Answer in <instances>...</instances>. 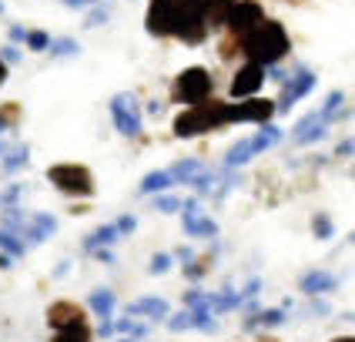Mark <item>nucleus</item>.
<instances>
[{
  "mask_svg": "<svg viewBox=\"0 0 355 342\" xmlns=\"http://www.w3.org/2000/svg\"><path fill=\"white\" fill-rule=\"evenodd\" d=\"M184 272H188V279H201V275L208 272V262H195V265H188Z\"/></svg>",
  "mask_w": 355,
  "mask_h": 342,
  "instance_id": "ea45409f",
  "label": "nucleus"
},
{
  "mask_svg": "<svg viewBox=\"0 0 355 342\" xmlns=\"http://www.w3.org/2000/svg\"><path fill=\"white\" fill-rule=\"evenodd\" d=\"M64 3H67V7H78V10H84V7H91L94 0H64Z\"/></svg>",
  "mask_w": 355,
  "mask_h": 342,
  "instance_id": "37998d69",
  "label": "nucleus"
},
{
  "mask_svg": "<svg viewBox=\"0 0 355 342\" xmlns=\"http://www.w3.org/2000/svg\"><path fill=\"white\" fill-rule=\"evenodd\" d=\"M7 151H10V144H7V141H0V158H3Z\"/></svg>",
  "mask_w": 355,
  "mask_h": 342,
  "instance_id": "603ef678",
  "label": "nucleus"
},
{
  "mask_svg": "<svg viewBox=\"0 0 355 342\" xmlns=\"http://www.w3.org/2000/svg\"><path fill=\"white\" fill-rule=\"evenodd\" d=\"M201 171H205V164H201V161H195V158H188V161H178L168 175H171V181H178V185H191Z\"/></svg>",
  "mask_w": 355,
  "mask_h": 342,
  "instance_id": "a211bd4d",
  "label": "nucleus"
},
{
  "mask_svg": "<svg viewBox=\"0 0 355 342\" xmlns=\"http://www.w3.org/2000/svg\"><path fill=\"white\" fill-rule=\"evenodd\" d=\"M252 155H255V148H252V141H238L235 148L228 151V158H225V164H228V168H238V164H245V161H252Z\"/></svg>",
  "mask_w": 355,
  "mask_h": 342,
  "instance_id": "393cba45",
  "label": "nucleus"
},
{
  "mask_svg": "<svg viewBox=\"0 0 355 342\" xmlns=\"http://www.w3.org/2000/svg\"><path fill=\"white\" fill-rule=\"evenodd\" d=\"M24 40H27V47H31V51H47V44H51V37H47L44 31H31Z\"/></svg>",
  "mask_w": 355,
  "mask_h": 342,
  "instance_id": "2f4dec72",
  "label": "nucleus"
},
{
  "mask_svg": "<svg viewBox=\"0 0 355 342\" xmlns=\"http://www.w3.org/2000/svg\"><path fill=\"white\" fill-rule=\"evenodd\" d=\"M338 155H352V141H349V138L338 144Z\"/></svg>",
  "mask_w": 355,
  "mask_h": 342,
  "instance_id": "a18cd8bd",
  "label": "nucleus"
},
{
  "mask_svg": "<svg viewBox=\"0 0 355 342\" xmlns=\"http://www.w3.org/2000/svg\"><path fill=\"white\" fill-rule=\"evenodd\" d=\"M225 124H228V104L225 101H201L175 118V135L178 138H198V135L218 131Z\"/></svg>",
  "mask_w": 355,
  "mask_h": 342,
  "instance_id": "7ed1b4c3",
  "label": "nucleus"
},
{
  "mask_svg": "<svg viewBox=\"0 0 355 342\" xmlns=\"http://www.w3.org/2000/svg\"><path fill=\"white\" fill-rule=\"evenodd\" d=\"M325 135V118L318 114V111H312L309 118H302L295 124V135H292V141L295 144H312V141H318Z\"/></svg>",
  "mask_w": 355,
  "mask_h": 342,
  "instance_id": "ddd939ff",
  "label": "nucleus"
},
{
  "mask_svg": "<svg viewBox=\"0 0 355 342\" xmlns=\"http://www.w3.org/2000/svg\"><path fill=\"white\" fill-rule=\"evenodd\" d=\"M27 161H31V148H27V144H17V148H10V151L3 155L0 168H3V171H20Z\"/></svg>",
  "mask_w": 355,
  "mask_h": 342,
  "instance_id": "412c9836",
  "label": "nucleus"
},
{
  "mask_svg": "<svg viewBox=\"0 0 355 342\" xmlns=\"http://www.w3.org/2000/svg\"><path fill=\"white\" fill-rule=\"evenodd\" d=\"M312 228H315V235L322 241L325 239H332V232H336V225H332V219H329V215H322V212H318L315 219H312Z\"/></svg>",
  "mask_w": 355,
  "mask_h": 342,
  "instance_id": "c85d7f7f",
  "label": "nucleus"
},
{
  "mask_svg": "<svg viewBox=\"0 0 355 342\" xmlns=\"http://www.w3.org/2000/svg\"><path fill=\"white\" fill-rule=\"evenodd\" d=\"M111 241H118V228H114V225H101L98 232H91V235L84 239V248L94 252V248H104V245H111Z\"/></svg>",
  "mask_w": 355,
  "mask_h": 342,
  "instance_id": "aec40b11",
  "label": "nucleus"
},
{
  "mask_svg": "<svg viewBox=\"0 0 355 342\" xmlns=\"http://www.w3.org/2000/svg\"><path fill=\"white\" fill-rule=\"evenodd\" d=\"M121 342H135V339H121Z\"/></svg>",
  "mask_w": 355,
  "mask_h": 342,
  "instance_id": "5fc2aeb1",
  "label": "nucleus"
},
{
  "mask_svg": "<svg viewBox=\"0 0 355 342\" xmlns=\"http://www.w3.org/2000/svg\"><path fill=\"white\" fill-rule=\"evenodd\" d=\"M128 316H151V319H168V302L164 299H138L128 305Z\"/></svg>",
  "mask_w": 355,
  "mask_h": 342,
  "instance_id": "f3484780",
  "label": "nucleus"
},
{
  "mask_svg": "<svg viewBox=\"0 0 355 342\" xmlns=\"http://www.w3.org/2000/svg\"><path fill=\"white\" fill-rule=\"evenodd\" d=\"M20 191H24V185H10L7 191H0V205H14L20 198Z\"/></svg>",
  "mask_w": 355,
  "mask_h": 342,
  "instance_id": "c9c22d12",
  "label": "nucleus"
},
{
  "mask_svg": "<svg viewBox=\"0 0 355 342\" xmlns=\"http://www.w3.org/2000/svg\"><path fill=\"white\" fill-rule=\"evenodd\" d=\"M255 322H261V325H278V322H285V309H268V312H261L255 319H248V325H255Z\"/></svg>",
  "mask_w": 355,
  "mask_h": 342,
  "instance_id": "7c9ffc66",
  "label": "nucleus"
},
{
  "mask_svg": "<svg viewBox=\"0 0 355 342\" xmlns=\"http://www.w3.org/2000/svg\"><path fill=\"white\" fill-rule=\"evenodd\" d=\"M211 87H215V78H211L205 67H188V71H181L175 80V101L195 108L201 101H208Z\"/></svg>",
  "mask_w": 355,
  "mask_h": 342,
  "instance_id": "39448f33",
  "label": "nucleus"
},
{
  "mask_svg": "<svg viewBox=\"0 0 355 342\" xmlns=\"http://www.w3.org/2000/svg\"><path fill=\"white\" fill-rule=\"evenodd\" d=\"M0 248H3V255H10V259H20V255L27 252L24 239L14 235V232H3V228H0Z\"/></svg>",
  "mask_w": 355,
  "mask_h": 342,
  "instance_id": "b1692460",
  "label": "nucleus"
},
{
  "mask_svg": "<svg viewBox=\"0 0 355 342\" xmlns=\"http://www.w3.org/2000/svg\"><path fill=\"white\" fill-rule=\"evenodd\" d=\"M342 101H345V94H342V91H332V94L325 98V104H322V111H318V114H322V118L329 121V118H332V114H338V108H342Z\"/></svg>",
  "mask_w": 355,
  "mask_h": 342,
  "instance_id": "c756f323",
  "label": "nucleus"
},
{
  "mask_svg": "<svg viewBox=\"0 0 355 342\" xmlns=\"http://www.w3.org/2000/svg\"><path fill=\"white\" fill-rule=\"evenodd\" d=\"M175 181L168 171H151L148 178L141 181V195H155V191H164V188H171Z\"/></svg>",
  "mask_w": 355,
  "mask_h": 342,
  "instance_id": "5701e85b",
  "label": "nucleus"
},
{
  "mask_svg": "<svg viewBox=\"0 0 355 342\" xmlns=\"http://www.w3.org/2000/svg\"><path fill=\"white\" fill-rule=\"evenodd\" d=\"M155 208H158V212H178L181 201L171 198V195H164V198H155Z\"/></svg>",
  "mask_w": 355,
  "mask_h": 342,
  "instance_id": "e433bc0d",
  "label": "nucleus"
},
{
  "mask_svg": "<svg viewBox=\"0 0 355 342\" xmlns=\"http://www.w3.org/2000/svg\"><path fill=\"white\" fill-rule=\"evenodd\" d=\"M114 305H118V299H114V292H111V289H98V292H91V309L98 312L101 319H111Z\"/></svg>",
  "mask_w": 355,
  "mask_h": 342,
  "instance_id": "6ab92c4d",
  "label": "nucleus"
},
{
  "mask_svg": "<svg viewBox=\"0 0 355 342\" xmlns=\"http://www.w3.org/2000/svg\"><path fill=\"white\" fill-rule=\"evenodd\" d=\"M191 3H195V10L201 14L205 27L211 31V27H225L228 10H232V3H235V0H191Z\"/></svg>",
  "mask_w": 355,
  "mask_h": 342,
  "instance_id": "f8f14e48",
  "label": "nucleus"
},
{
  "mask_svg": "<svg viewBox=\"0 0 355 342\" xmlns=\"http://www.w3.org/2000/svg\"><path fill=\"white\" fill-rule=\"evenodd\" d=\"M168 268H171V255H155V259H151V272H155V275H164Z\"/></svg>",
  "mask_w": 355,
  "mask_h": 342,
  "instance_id": "f704fd0d",
  "label": "nucleus"
},
{
  "mask_svg": "<svg viewBox=\"0 0 355 342\" xmlns=\"http://www.w3.org/2000/svg\"><path fill=\"white\" fill-rule=\"evenodd\" d=\"M3 80H7V64L0 60V84H3Z\"/></svg>",
  "mask_w": 355,
  "mask_h": 342,
  "instance_id": "3c124183",
  "label": "nucleus"
},
{
  "mask_svg": "<svg viewBox=\"0 0 355 342\" xmlns=\"http://www.w3.org/2000/svg\"><path fill=\"white\" fill-rule=\"evenodd\" d=\"M0 60H3V64H14V60H20V51L14 44H7V47L0 51Z\"/></svg>",
  "mask_w": 355,
  "mask_h": 342,
  "instance_id": "58836bf2",
  "label": "nucleus"
},
{
  "mask_svg": "<svg viewBox=\"0 0 355 342\" xmlns=\"http://www.w3.org/2000/svg\"><path fill=\"white\" fill-rule=\"evenodd\" d=\"M94 255H98L101 262H114V255H111V252H107V248H94Z\"/></svg>",
  "mask_w": 355,
  "mask_h": 342,
  "instance_id": "c03bdc74",
  "label": "nucleus"
},
{
  "mask_svg": "<svg viewBox=\"0 0 355 342\" xmlns=\"http://www.w3.org/2000/svg\"><path fill=\"white\" fill-rule=\"evenodd\" d=\"M275 114V104L261 98H248L241 104H228V124L232 121H255V124H268Z\"/></svg>",
  "mask_w": 355,
  "mask_h": 342,
  "instance_id": "6e6552de",
  "label": "nucleus"
},
{
  "mask_svg": "<svg viewBox=\"0 0 355 342\" xmlns=\"http://www.w3.org/2000/svg\"><path fill=\"white\" fill-rule=\"evenodd\" d=\"M184 232H188V235H215L218 225L198 212V201H188V205H184Z\"/></svg>",
  "mask_w": 355,
  "mask_h": 342,
  "instance_id": "4468645a",
  "label": "nucleus"
},
{
  "mask_svg": "<svg viewBox=\"0 0 355 342\" xmlns=\"http://www.w3.org/2000/svg\"><path fill=\"white\" fill-rule=\"evenodd\" d=\"M338 289V279L332 272H309L305 279H302V292H309V296H318V292H336Z\"/></svg>",
  "mask_w": 355,
  "mask_h": 342,
  "instance_id": "dca6fc26",
  "label": "nucleus"
},
{
  "mask_svg": "<svg viewBox=\"0 0 355 342\" xmlns=\"http://www.w3.org/2000/svg\"><path fill=\"white\" fill-rule=\"evenodd\" d=\"M47 322H51V329H71V325H80L84 322V309H80L78 302H54L51 309H47Z\"/></svg>",
  "mask_w": 355,
  "mask_h": 342,
  "instance_id": "9b49d317",
  "label": "nucleus"
},
{
  "mask_svg": "<svg viewBox=\"0 0 355 342\" xmlns=\"http://www.w3.org/2000/svg\"><path fill=\"white\" fill-rule=\"evenodd\" d=\"M261 80H265V67H258V64L248 60L235 74V80H232V94H235V98H252L258 87H261Z\"/></svg>",
  "mask_w": 355,
  "mask_h": 342,
  "instance_id": "9d476101",
  "label": "nucleus"
},
{
  "mask_svg": "<svg viewBox=\"0 0 355 342\" xmlns=\"http://www.w3.org/2000/svg\"><path fill=\"white\" fill-rule=\"evenodd\" d=\"M168 329H171V332H184V329H191V316H188V312L175 316V319L168 322Z\"/></svg>",
  "mask_w": 355,
  "mask_h": 342,
  "instance_id": "72a5a7b5",
  "label": "nucleus"
},
{
  "mask_svg": "<svg viewBox=\"0 0 355 342\" xmlns=\"http://www.w3.org/2000/svg\"><path fill=\"white\" fill-rule=\"evenodd\" d=\"M336 342H355V339H352V336H345V339H336Z\"/></svg>",
  "mask_w": 355,
  "mask_h": 342,
  "instance_id": "864d4df0",
  "label": "nucleus"
},
{
  "mask_svg": "<svg viewBox=\"0 0 355 342\" xmlns=\"http://www.w3.org/2000/svg\"><path fill=\"white\" fill-rule=\"evenodd\" d=\"M47 181H51L58 191H64V195H78V198H91V195H94L91 171H87L84 164H74V161L47 168Z\"/></svg>",
  "mask_w": 355,
  "mask_h": 342,
  "instance_id": "20e7f679",
  "label": "nucleus"
},
{
  "mask_svg": "<svg viewBox=\"0 0 355 342\" xmlns=\"http://www.w3.org/2000/svg\"><path fill=\"white\" fill-rule=\"evenodd\" d=\"M265 20V10H261V3H255V0H238V3H232V10H228V31H232V37H245L252 27H258Z\"/></svg>",
  "mask_w": 355,
  "mask_h": 342,
  "instance_id": "0eeeda50",
  "label": "nucleus"
},
{
  "mask_svg": "<svg viewBox=\"0 0 355 342\" xmlns=\"http://www.w3.org/2000/svg\"><path fill=\"white\" fill-rule=\"evenodd\" d=\"M144 24L151 37H178L191 47L208 37V27L191 0H151Z\"/></svg>",
  "mask_w": 355,
  "mask_h": 342,
  "instance_id": "f257e3e1",
  "label": "nucleus"
},
{
  "mask_svg": "<svg viewBox=\"0 0 355 342\" xmlns=\"http://www.w3.org/2000/svg\"><path fill=\"white\" fill-rule=\"evenodd\" d=\"M17 121H20V104H14V101L3 104V108H0V135H3V131H14Z\"/></svg>",
  "mask_w": 355,
  "mask_h": 342,
  "instance_id": "a878e982",
  "label": "nucleus"
},
{
  "mask_svg": "<svg viewBox=\"0 0 355 342\" xmlns=\"http://www.w3.org/2000/svg\"><path fill=\"white\" fill-rule=\"evenodd\" d=\"M148 111H151V114H155V118H158V114H164V104H158V101H155V104H151V108H148Z\"/></svg>",
  "mask_w": 355,
  "mask_h": 342,
  "instance_id": "09e8293b",
  "label": "nucleus"
},
{
  "mask_svg": "<svg viewBox=\"0 0 355 342\" xmlns=\"http://www.w3.org/2000/svg\"><path fill=\"white\" fill-rule=\"evenodd\" d=\"M178 255H181V262H191V259H195V252H191V248H181Z\"/></svg>",
  "mask_w": 355,
  "mask_h": 342,
  "instance_id": "8fccbe9b",
  "label": "nucleus"
},
{
  "mask_svg": "<svg viewBox=\"0 0 355 342\" xmlns=\"http://www.w3.org/2000/svg\"><path fill=\"white\" fill-rule=\"evenodd\" d=\"M135 225H138V221H135L131 215H128V219H121L118 225H114V228H118V235H121V232H135Z\"/></svg>",
  "mask_w": 355,
  "mask_h": 342,
  "instance_id": "79ce46f5",
  "label": "nucleus"
},
{
  "mask_svg": "<svg viewBox=\"0 0 355 342\" xmlns=\"http://www.w3.org/2000/svg\"><path fill=\"white\" fill-rule=\"evenodd\" d=\"M47 51H51V54H58V58H71V54H78L80 47H78V40L60 37V40H51V44H47Z\"/></svg>",
  "mask_w": 355,
  "mask_h": 342,
  "instance_id": "cd10ccee",
  "label": "nucleus"
},
{
  "mask_svg": "<svg viewBox=\"0 0 355 342\" xmlns=\"http://www.w3.org/2000/svg\"><path fill=\"white\" fill-rule=\"evenodd\" d=\"M258 289H261V282L252 279V282H248V289H245V292H241L238 299H255V296H258Z\"/></svg>",
  "mask_w": 355,
  "mask_h": 342,
  "instance_id": "a19ab883",
  "label": "nucleus"
},
{
  "mask_svg": "<svg viewBox=\"0 0 355 342\" xmlns=\"http://www.w3.org/2000/svg\"><path fill=\"white\" fill-rule=\"evenodd\" d=\"M111 118H114L121 135H128V138H138L141 128H144V114H141V104L135 94H114L111 98Z\"/></svg>",
  "mask_w": 355,
  "mask_h": 342,
  "instance_id": "423d86ee",
  "label": "nucleus"
},
{
  "mask_svg": "<svg viewBox=\"0 0 355 342\" xmlns=\"http://www.w3.org/2000/svg\"><path fill=\"white\" fill-rule=\"evenodd\" d=\"M248 141H252V148H255V155H258V151H265V148H272V144H278V141H282V128H275V124H265L255 138H248Z\"/></svg>",
  "mask_w": 355,
  "mask_h": 342,
  "instance_id": "4be33fe9",
  "label": "nucleus"
},
{
  "mask_svg": "<svg viewBox=\"0 0 355 342\" xmlns=\"http://www.w3.org/2000/svg\"><path fill=\"white\" fill-rule=\"evenodd\" d=\"M282 84H285V91H282V101L275 104V111H292V104H295L298 98H305V94L315 87V74H312V71H298L295 78L288 74Z\"/></svg>",
  "mask_w": 355,
  "mask_h": 342,
  "instance_id": "1a4fd4ad",
  "label": "nucleus"
},
{
  "mask_svg": "<svg viewBox=\"0 0 355 342\" xmlns=\"http://www.w3.org/2000/svg\"><path fill=\"white\" fill-rule=\"evenodd\" d=\"M27 37V34H24V27H14V31H10V40H24Z\"/></svg>",
  "mask_w": 355,
  "mask_h": 342,
  "instance_id": "de8ad7c7",
  "label": "nucleus"
},
{
  "mask_svg": "<svg viewBox=\"0 0 355 342\" xmlns=\"http://www.w3.org/2000/svg\"><path fill=\"white\" fill-rule=\"evenodd\" d=\"M54 228H58V221L51 219V215H34V219L24 221V232H20V235H27V239L37 245V241L51 239V232H54Z\"/></svg>",
  "mask_w": 355,
  "mask_h": 342,
  "instance_id": "2eb2a0df",
  "label": "nucleus"
},
{
  "mask_svg": "<svg viewBox=\"0 0 355 342\" xmlns=\"http://www.w3.org/2000/svg\"><path fill=\"white\" fill-rule=\"evenodd\" d=\"M238 51L248 54L252 64H258V67H275L278 60L292 51V40L278 20H261L245 37H238Z\"/></svg>",
  "mask_w": 355,
  "mask_h": 342,
  "instance_id": "f03ea898",
  "label": "nucleus"
},
{
  "mask_svg": "<svg viewBox=\"0 0 355 342\" xmlns=\"http://www.w3.org/2000/svg\"><path fill=\"white\" fill-rule=\"evenodd\" d=\"M111 332H114V325L107 319H101V336H111Z\"/></svg>",
  "mask_w": 355,
  "mask_h": 342,
  "instance_id": "49530a36",
  "label": "nucleus"
},
{
  "mask_svg": "<svg viewBox=\"0 0 355 342\" xmlns=\"http://www.w3.org/2000/svg\"><path fill=\"white\" fill-rule=\"evenodd\" d=\"M118 329L124 332V336H131V339H141V336H144V325H138V322H128V319H121Z\"/></svg>",
  "mask_w": 355,
  "mask_h": 342,
  "instance_id": "473e14b6",
  "label": "nucleus"
},
{
  "mask_svg": "<svg viewBox=\"0 0 355 342\" xmlns=\"http://www.w3.org/2000/svg\"><path fill=\"white\" fill-rule=\"evenodd\" d=\"M101 24H107V10L94 7V10L87 14V27H101Z\"/></svg>",
  "mask_w": 355,
  "mask_h": 342,
  "instance_id": "4c0bfd02",
  "label": "nucleus"
},
{
  "mask_svg": "<svg viewBox=\"0 0 355 342\" xmlns=\"http://www.w3.org/2000/svg\"><path fill=\"white\" fill-rule=\"evenodd\" d=\"M54 342H91V332H87V325L80 322V325H71V329H60Z\"/></svg>",
  "mask_w": 355,
  "mask_h": 342,
  "instance_id": "bb28decb",
  "label": "nucleus"
}]
</instances>
